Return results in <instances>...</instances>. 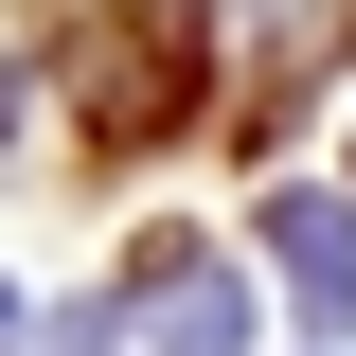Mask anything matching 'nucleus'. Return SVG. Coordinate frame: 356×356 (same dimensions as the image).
<instances>
[{
    "label": "nucleus",
    "mask_w": 356,
    "mask_h": 356,
    "mask_svg": "<svg viewBox=\"0 0 356 356\" xmlns=\"http://www.w3.org/2000/svg\"><path fill=\"white\" fill-rule=\"evenodd\" d=\"M178 54H196L178 18H125V36H89V54H72V72H89V125H107V143H161V125H178Z\"/></svg>",
    "instance_id": "1"
},
{
    "label": "nucleus",
    "mask_w": 356,
    "mask_h": 356,
    "mask_svg": "<svg viewBox=\"0 0 356 356\" xmlns=\"http://www.w3.org/2000/svg\"><path fill=\"white\" fill-rule=\"evenodd\" d=\"M267 250H285L303 321H356V214H339V196H267Z\"/></svg>",
    "instance_id": "2"
},
{
    "label": "nucleus",
    "mask_w": 356,
    "mask_h": 356,
    "mask_svg": "<svg viewBox=\"0 0 356 356\" xmlns=\"http://www.w3.org/2000/svg\"><path fill=\"white\" fill-rule=\"evenodd\" d=\"M143 339L161 356H250V285H232V267H161V285H143Z\"/></svg>",
    "instance_id": "3"
},
{
    "label": "nucleus",
    "mask_w": 356,
    "mask_h": 356,
    "mask_svg": "<svg viewBox=\"0 0 356 356\" xmlns=\"http://www.w3.org/2000/svg\"><path fill=\"white\" fill-rule=\"evenodd\" d=\"M0 321H18V303H0Z\"/></svg>",
    "instance_id": "4"
}]
</instances>
